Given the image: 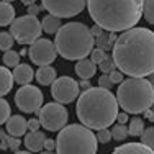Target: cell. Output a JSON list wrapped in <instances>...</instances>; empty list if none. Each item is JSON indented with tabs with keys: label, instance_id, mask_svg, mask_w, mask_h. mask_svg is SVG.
<instances>
[{
	"label": "cell",
	"instance_id": "6da1fadb",
	"mask_svg": "<svg viewBox=\"0 0 154 154\" xmlns=\"http://www.w3.org/2000/svg\"><path fill=\"white\" fill-rule=\"evenodd\" d=\"M116 67L128 77H146L154 72V31L131 28L118 36L112 49Z\"/></svg>",
	"mask_w": 154,
	"mask_h": 154
},
{
	"label": "cell",
	"instance_id": "7a4b0ae2",
	"mask_svg": "<svg viewBox=\"0 0 154 154\" xmlns=\"http://www.w3.org/2000/svg\"><path fill=\"white\" fill-rule=\"evenodd\" d=\"M146 0H89L90 18L105 31H126L144 15Z\"/></svg>",
	"mask_w": 154,
	"mask_h": 154
},
{
	"label": "cell",
	"instance_id": "3957f363",
	"mask_svg": "<svg viewBox=\"0 0 154 154\" xmlns=\"http://www.w3.org/2000/svg\"><path fill=\"white\" fill-rule=\"evenodd\" d=\"M118 98L110 92V89L92 87L84 90L77 98L75 113L80 123L89 126L90 130H105L112 126L118 116Z\"/></svg>",
	"mask_w": 154,
	"mask_h": 154
},
{
	"label": "cell",
	"instance_id": "277c9868",
	"mask_svg": "<svg viewBox=\"0 0 154 154\" xmlns=\"http://www.w3.org/2000/svg\"><path fill=\"white\" fill-rule=\"evenodd\" d=\"M54 43L57 53L67 61H82L95 49V36L92 35V30L80 21H69L62 25V28L56 33Z\"/></svg>",
	"mask_w": 154,
	"mask_h": 154
},
{
	"label": "cell",
	"instance_id": "5b68a950",
	"mask_svg": "<svg viewBox=\"0 0 154 154\" xmlns=\"http://www.w3.org/2000/svg\"><path fill=\"white\" fill-rule=\"evenodd\" d=\"M120 107L126 113H144L154 103V85L144 77H128L116 90Z\"/></svg>",
	"mask_w": 154,
	"mask_h": 154
},
{
	"label": "cell",
	"instance_id": "8992f818",
	"mask_svg": "<svg viewBox=\"0 0 154 154\" xmlns=\"http://www.w3.org/2000/svg\"><path fill=\"white\" fill-rule=\"evenodd\" d=\"M57 154H97L98 139L85 125H67L56 138Z\"/></svg>",
	"mask_w": 154,
	"mask_h": 154
},
{
	"label": "cell",
	"instance_id": "52a82bcc",
	"mask_svg": "<svg viewBox=\"0 0 154 154\" xmlns=\"http://www.w3.org/2000/svg\"><path fill=\"white\" fill-rule=\"evenodd\" d=\"M10 33H12L13 38L17 39V43H20V45H33L41 36L43 23L38 20V17L26 13L23 17H18L10 25Z\"/></svg>",
	"mask_w": 154,
	"mask_h": 154
},
{
	"label": "cell",
	"instance_id": "ba28073f",
	"mask_svg": "<svg viewBox=\"0 0 154 154\" xmlns=\"http://www.w3.org/2000/svg\"><path fill=\"white\" fill-rule=\"evenodd\" d=\"M38 118L41 122V126L48 131H59L67 126L69 112L64 108V105L59 102L43 105V108L38 112Z\"/></svg>",
	"mask_w": 154,
	"mask_h": 154
},
{
	"label": "cell",
	"instance_id": "9c48e42d",
	"mask_svg": "<svg viewBox=\"0 0 154 154\" xmlns=\"http://www.w3.org/2000/svg\"><path fill=\"white\" fill-rule=\"evenodd\" d=\"M43 92L35 85H21L15 94V105L23 113H35L43 108Z\"/></svg>",
	"mask_w": 154,
	"mask_h": 154
},
{
	"label": "cell",
	"instance_id": "30bf717a",
	"mask_svg": "<svg viewBox=\"0 0 154 154\" xmlns=\"http://www.w3.org/2000/svg\"><path fill=\"white\" fill-rule=\"evenodd\" d=\"M51 95H53L54 100L62 105L72 103L80 97V84L75 79L67 75L57 77L56 82L51 85Z\"/></svg>",
	"mask_w": 154,
	"mask_h": 154
},
{
	"label": "cell",
	"instance_id": "8fae6325",
	"mask_svg": "<svg viewBox=\"0 0 154 154\" xmlns=\"http://www.w3.org/2000/svg\"><path fill=\"white\" fill-rule=\"evenodd\" d=\"M89 0H41L45 10L59 18H72L84 12Z\"/></svg>",
	"mask_w": 154,
	"mask_h": 154
},
{
	"label": "cell",
	"instance_id": "7c38bea8",
	"mask_svg": "<svg viewBox=\"0 0 154 154\" xmlns=\"http://www.w3.org/2000/svg\"><path fill=\"white\" fill-rule=\"evenodd\" d=\"M57 48L56 43H53L51 39L39 38L38 41H35L30 46V59L35 62L36 66H51L57 57Z\"/></svg>",
	"mask_w": 154,
	"mask_h": 154
},
{
	"label": "cell",
	"instance_id": "4fadbf2b",
	"mask_svg": "<svg viewBox=\"0 0 154 154\" xmlns=\"http://www.w3.org/2000/svg\"><path fill=\"white\" fill-rule=\"evenodd\" d=\"M5 130L10 136H23L28 130V120H25V116L21 115H12L8 118V122L5 123Z\"/></svg>",
	"mask_w": 154,
	"mask_h": 154
},
{
	"label": "cell",
	"instance_id": "5bb4252c",
	"mask_svg": "<svg viewBox=\"0 0 154 154\" xmlns=\"http://www.w3.org/2000/svg\"><path fill=\"white\" fill-rule=\"evenodd\" d=\"M46 134L43 131H30V133L25 136V146H26L28 151L31 152H39L45 149V144H46Z\"/></svg>",
	"mask_w": 154,
	"mask_h": 154
},
{
	"label": "cell",
	"instance_id": "9a60e30c",
	"mask_svg": "<svg viewBox=\"0 0 154 154\" xmlns=\"http://www.w3.org/2000/svg\"><path fill=\"white\" fill-rule=\"evenodd\" d=\"M112 154H154V149L148 148L143 143H126L115 148Z\"/></svg>",
	"mask_w": 154,
	"mask_h": 154
},
{
	"label": "cell",
	"instance_id": "2e32d148",
	"mask_svg": "<svg viewBox=\"0 0 154 154\" xmlns=\"http://www.w3.org/2000/svg\"><path fill=\"white\" fill-rule=\"evenodd\" d=\"M13 77H15V82L20 85H28L33 79L36 77V72L31 69L30 64H18L13 71Z\"/></svg>",
	"mask_w": 154,
	"mask_h": 154
},
{
	"label": "cell",
	"instance_id": "e0dca14e",
	"mask_svg": "<svg viewBox=\"0 0 154 154\" xmlns=\"http://www.w3.org/2000/svg\"><path fill=\"white\" fill-rule=\"evenodd\" d=\"M97 72V64L92 61V59H82V61H77L75 64V74L80 77V79H85V80H90L92 77L95 75Z\"/></svg>",
	"mask_w": 154,
	"mask_h": 154
},
{
	"label": "cell",
	"instance_id": "ac0fdd59",
	"mask_svg": "<svg viewBox=\"0 0 154 154\" xmlns=\"http://www.w3.org/2000/svg\"><path fill=\"white\" fill-rule=\"evenodd\" d=\"M57 75H56V69L53 66H41L36 71V80L39 85H53L56 82Z\"/></svg>",
	"mask_w": 154,
	"mask_h": 154
},
{
	"label": "cell",
	"instance_id": "d6986e66",
	"mask_svg": "<svg viewBox=\"0 0 154 154\" xmlns=\"http://www.w3.org/2000/svg\"><path fill=\"white\" fill-rule=\"evenodd\" d=\"M43 31L48 33V35H56L57 31L62 28V21L59 17L56 15H51V13H48V15L43 18Z\"/></svg>",
	"mask_w": 154,
	"mask_h": 154
},
{
	"label": "cell",
	"instance_id": "ffe728a7",
	"mask_svg": "<svg viewBox=\"0 0 154 154\" xmlns=\"http://www.w3.org/2000/svg\"><path fill=\"white\" fill-rule=\"evenodd\" d=\"M13 82H15L13 74L8 71L7 66H3V67L0 69V94L2 95L8 94L10 90H12V87H13Z\"/></svg>",
	"mask_w": 154,
	"mask_h": 154
},
{
	"label": "cell",
	"instance_id": "44dd1931",
	"mask_svg": "<svg viewBox=\"0 0 154 154\" xmlns=\"http://www.w3.org/2000/svg\"><path fill=\"white\" fill-rule=\"evenodd\" d=\"M15 8H13L12 3L8 2H2L0 5V25L7 26V25H12L15 21Z\"/></svg>",
	"mask_w": 154,
	"mask_h": 154
},
{
	"label": "cell",
	"instance_id": "7402d4cb",
	"mask_svg": "<svg viewBox=\"0 0 154 154\" xmlns=\"http://www.w3.org/2000/svg\"><path fill=\"white\" fill-rule=\"evenodd\" d=\"M116 39L118 38H116V35L113 31H110V33L103 31V35H100L98 38H95V46L100 48V49H103V51H110V49H113Z\"/></svg>",
	"mask_w": 154,
	"mask_h": 154
},
{
	"label": "cell",
	"instance_id": "603a6c76",
	"mask_svg": "<svg viewBox=\"0 0 154 154\" xmlns=\"http://www.w3.org/2000/svg\"><path fill=\"white\" fill-rule=\"evenodd\" d=\"M146 126L144 122H143L139 116H133L130 120V125H128V131H130V136H143Z\"/></svg>",
	"mask_w": 154,
	"mask_h": 154
},
{
	"label": "cell",
	"instance_id": "cb8c5ba5",
	"mask_svg": "<svg viewBox=\"0 0 154 154\" xmlns=\"http://www.w3.org/2000/svg\"><path fill=\"white\" fill-rule=\"evenodd\" d=\"M18 64H20V53H17L13 49L3 53V66H7V67H17Z\"/></svg>",
	"mask_w": 154,
	"mask_h": 154
},
{
	"label": "cell",
	"instance_id": "d4e9b609",
	"mask_svg": "<svg viewBox=\"0 0 154 154\" xmlns=\"http://www.w3.org/2000/svg\"><path fill=\"white\" fill-rule=\"evenodd\" d=\"M112 134H113V139H116V141H125V139L130 136V131H128L126 125L118 123L112 128Z\"/></svg>",
	"mask_w": 154,
	"mask_h": 154
},
{
	"label": "cell",
	"instance_id": "484cf974",
	"mask_svg": "<svg viewBox=\"0 0 154 154\" xmlns=\"http://www.w3.org/2000/svg\"><path fill=\"white\" fill-rule=\"evenodd\" d=\"M17 39L13 38L12 33H7V31H2L0 33V49L5 53V51H10L13 48V43H15Z\"/></svg>",
	"mask_w": 154,
	"mask_h": 154
},
{
	"label": "cell",
	"instance_id": "4316f807",
	"mask_svg": "<svg viewBox=\"0 0 154 154\" xmlns=\"http://www.w3.org/2000/svg\"><path fill=\"white\" fill-rule=\"evenodd\" d=\"M141 143L146 144L148 148L154 149V126H149L144 130V133H143V136H141Z\"/></svg>",
	"mask_w": 154,
	"mask_h": 154
},
{
	"label": "cell",
	"instance_id": "83f0119b",
	"mask_svg": "<svg viewBox=\"0 0 154 154\" xmlns=\"http://www.w3.org/2000/svg\"><path fill=\"white\" fill-rule=\"evenodd\" d=\"M115 69H118V67H116V62L113 59V56H107V59L100 64L102 74H110V72H113Z\"/></svg>",
	"mask_w": 154,
	"mask_h": 154
},
{
	"label": "cell",
	"instance_id": "f1b7e54d",
	"mask_svg": "<svg viewBox=\"0 0 154 154\" xmlns=\"http://www.w3.org/2000/svg\"><path fill=\"white\" fill-rule=\"evenodd\" d=\"M144 20L148 23L154 25V0H146L144 2Z\"/></svg>",
	"mask_w": 154,
	"mask_h": 154
},
{
	"label": "cell",
	"instance_id": "f546056e",
	"mask_svg": "<svg viewBox=\"0 0 154 154\" xmlns=\"http://www.w3.org/2000/svg\"><path fill=\"white\" fill-rule=\"evenodd\" d=\"M0 107H2V113H0V123L5 125L7 122H8V118L12 116V110H10V105H8V102H7L5 98H2Z\"/></svg>",
	"mask_w": 154,
	"mask_h": 154
},
{
	"label": "cell",
	"instance_id": "4dcf8cb0",
	"mask_svg": "<svg viewBox=\"0 0 154 154\" xmlns=\"http://www.w3.org/2000/svg\"><path fill=\"white\" fill-rule=\"evenodd\" d=\"M107 51L100 49V48H95V49L92 51V54H90V59H92L95 64H102L105 59H107Z\"/></svg>",
	"mask_w": 154,
	"mask_h": 154
},
{
	"label": "cell",
	"instance_id": "1f68e13d",
	"mask_svg": "<svg viewBox=\"0 0 154 154\" xmlns=\"http://www.w3.org/2000/svg\"><path fill=\"white\" fill-rule=\"evenodd\" d=\"M97 139L98 143H102V144H107L113 139V134H112V130H108V128H105V130H100L97 133Z\"/></svg>",
	"mask_w": 154,
	"mask_h": 154
},
{
	"label": "cell",
	"instance_id": "d6a6232c",
	"mask_svg": "<svg viewBox=\"0 0 154 154\" xmlns=\"http://www.w3.org/2000/svg\"><path fill=\"white\" fill-rule=\"evenodd\" d=\"M7 141H8V149L10 151H18V148L21 146V139H18L17 136H10L8 134Z\"/></svg>",
	"mask_w": 154,
	"mask_h": 154
},
{
	"label": "cell",
	"instance_id": "836d02e7",
	"mask_svg": "<svg viewBox=\"0 0 154 154\" xmlns=\"http://www.w3.org/2000/svg\"><path fill=\"white\" fill-rule=\"evenodd\" d=\"M115 84H113V80L110 79L108 74H103L98 79V87H103V89H110V87H113Z\"/></svg>",
	"mask_w": 154,
	"mask_h": 154
},
{
	"label": "cell",
	"instance_id": "e575fe53",
	"mask_svg": "<svg viewBox=\"0 0 154 154\" xmlns=\"http://www.w3.org/2000/svg\"><path fill=\"white\" fill-rule=\"evenodd\" d=\"M110 79H112L113 80V84H122L123 82V72L122 71H120V69H115V71H113V72H110Z\"/></svg>",
	"mask_w": 154,
	"mask_h": 154
},
{
	"label": "cell",
	"instance_id": "d590c367",
	"mask_svg": "<svg viewBox=\"0 0 154 154\" xmlns=\"http://www.w3.org/2000/svg\"><path fill=\"white\" fill-rule=\"evenodd\" d=\"M39 126H41L39 118H31V120H28V130H30V131H38Z\"/></svg>",
	"mask_w": 154,
	"mask_h": 154
},
{
	"label": "cell",
	"instance_id": "8d00e7d4",
	"mask_svg": "<svg viewBox=\"0 0 154 154\" xmlns=\"http://www.w3.org/2000/svg\"><path fill=\"white\" fill-rule=\"evenodd\" d=\"M0 148H2V151H7L8 149V141H7V138H8V133H5V131H2L0 133Z\"/></svg>",
	"mask_w": 154,
	"mask_h": 154
},
{
	"label": "cell",
	"instance_id": "74e56055",
	"mask_svg": "<svg viewBox=\"0 0 154 154\" xmlns=\"http://www.w3.org/2000/svg\"><path fill=\"white\" fill-rule=\"evenodd\" d=\"M43 8H45L43 5H36V3H33V5L28 7V15H35V17H36V15H38V13L41 12Z\"/></svg>",
	"mask_w": 154,
	"mask_h": 154
},
{
	"label": "cell",
	"instance_id": "f35d334b",
	"mask_svg": "<svg viewBox=\"0 0 154 154\" xmlns=\"http://www.w3.org/2000/svg\"><path fill=\"white\" fill-rule=\"evenodd\" d=\"M56 148H57L56 139H46V144H45V149H46V151H54Z\"/></svg>",
	"mask_w": 154,
	"mask_h": 154
},
{
	"label": "cell",
	"instance_id": "ab89813d",
	"mask_svg": "<svg viewBox=\"0 0 154 154\" xmlns=\"http://www.w3.org/2000/svg\"><path fill=\"white\" fill-rule=\"evenodd\" d=\"M90 30H92V35L95 36V38H98V36H100V35H103V31H105L103 28H102L100 25H97V23H95L94 26L90 28Z\"/></svg>",
	"mask_w": 154,
	"mask_h": 154
},
{
	"label": "cell",
	"instance_id": "60d3db41",
	"mask_svg": "<svg viewBox=\"0 0 154 154\" xmlns=\"http://www.w3.org/2000/svg\"><path fill=\"white\" fill-rule=\"evenodd\" d=\"M128 120H130V116H128V113H126V112L118 113V116H116V122L122 123V125H126V123H128Z\"/></svg>",
	"mask_w": 154,
	"mask_h": 154
},
{
	"label": "cell",
	"instance_id": "b9f144b4",
	"mask_svg": "<svg viewBox=\"0 0 154 154\" xmlns=\"http://www.w3.org/2000/svg\"><path fill=\"white\" fill-rule=\"evenodd\" d=\"M144 116H146V120H149L151 123H154V108H148V110H146Z\"/></svg>",
	"mask_w": 154,
	"mask_h": 154
},
{
	"label": "cell",
	"instance_id": "7bdbcfd3",
	"mask_svg": "<svg viewBox=\"0 0 154 154\" xmlns=\"http://www.w3.org/2000/svg\"><path fill=\"white\" fill-rule=\"evenodd\" d=\"M80 89H84V90H89V89H92V85H90V82H89V80L82 79V82H80Z\"/></svg>",
	"mask_w": 154,
	"mask_h": 154
},
{
	"label": "cell",
	"instance_id": "ee69618b",
	"mask_svg": "<svg viewBox=\"0 0 154 154\" xmlns=\"http://www.w3.org/2000/svg\"><path fill=\"white\" fill-rule=\"evenodd\" d=\"M21 3L26 5V7H30V5H33V3H36V0H21Z\"/></svg>",
	"mask_w": 154,
	"mask_h": 154
},
{
	"label": "cell",
	"instance_id": "f6af8a7d",
	"mask_svg": "<svg viewBox=\"0 0 154 154\" xmlns=\"http://www.w3.org/2000/svg\"><path fill=\"white\" fill-rule=\"evenodd\" d=\"M26 54H30V49H26V48H23V49L20 51V56H26Z\"/></svg>",
	"mask_w": 154,
	"mask_h": 154
},
{
	"label": "cell",
	"instance_id": "bcb514c9",
	"mask_svg": "<svg viewBox=\"0 0 154 154\" xmlns=\"http://www.w3.org/2000/svg\"><path fill=\"white\" fill-rule=\"evenodd\" d=\"M15 154H31V151H15Z\"/></svg>",
	"mask_w": 154,
	"mask_h": 154
},
{
	"label": "cell",
	"instance_id": "7dc6e473",
	"mask_svg": "<svg viewBox=\"0 0 154 154\" xmlns=\"http://www.w3.org/2000/svg\"><path fill=\"white\" fill-rule=\"evenodd\" d=\"M39 154H57V152H54V151H45V152H39Z\"/></svg>",
	"mask_w": 154,
	"mask_h": 154
},
{
	"label": "cell",
	"instance_id": "c3c4849f",
	"mask_svg": "<svg viewBox=\"0 0 154 154\" xmlns=\"http://www.w3.org/2000/svg\"><path fill=\"white\" fill-rule=\"evenodd\" d=\"M149 80H151V82H152V85H154V72L151 74V79H149Z\"/></svg>",
	"mask_w": 154,
	"mask_h": 154
},
{
	"label": "cell",
	"instance_id": "681fc988",
	"mask_svg": "<svg viewBox=\"0 0 154 154\" xmlns=\"http://www.w3.org/2000/svg\"><path fill=\"white\" fill-rule=\"evenodd\" d=\"M2 2H8V3H12V2H13V0H2Z\"/></svg>",
	"mask_w": 154,
	"mask_h": 154
},
{
	"label": "cell",
	"instance_id": "f907efd6",
	"mask_svg": "<svg viewBox=\"0 0 154 154\" xmlns=\"http://www.w3.org/2000/svg\"><path fill=\"white\" fill-rule=\"evenodd\" d=\"M151 108H154V103H152V107H151Z\"/></svg>",
	"mask_w": 154,
	"mask_h": 154
}]
</instances>
